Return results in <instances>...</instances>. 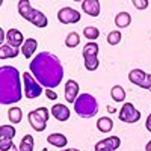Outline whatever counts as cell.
<instances>
[{"mask_svg": "<svg viewBox=\"0 0 151 151\" xmlns=\"http://www.w3.org/2000/svg\"><path fill=\"white\" fill-rule=\"evenodd\" d=\"M27 119H29V124L32 125L33 130L44 132L47 127V121H48V109L47 107H38V109L29 112Z\"/></svg>", "mask_w": 151, "mask_h": 151, "instance_id": "4", "label": "cell"}, {"mask_svg": "<svg viewBox=\"0 0 151 151\" xmlns=\"http://www.w3.org/2000/svg\"><path fill=\"white\" fill-rule=\"evenodd\" d=\"M85 67L88 71H95L100 65V59L98 56H85Z\"/></svg>", "mask_w": 151, "mask_h": 151, "instance_id": "25", "label": "cell"}, {"mask_svg": "<svg viewBox=\"0 0 151 151\" xmlns=\"http://www.w3.org/2000/svg\"><path fill=\"white\" fill-rule=\"evenodd\" d=\"M12 145H14V142H12V141H0V151H6Z\"/></svg>", "mask_w": 151, "mask_h": 151, "instance_id": "31", "label": "cell"}, {"mask_svg": "<svg viewBox=\"0 0 151 151\" xmlns=\"http://www.w3.org/2000/svg\"><path fill=\"white\" fill-rule=\"evenodd\" d=\"M23 82H24V97L26 98H29V100L38 98L42 94V86L38 83V80L32 76V73H24Z\"/></svg>", "mask_w": 151, "mask_h": 151, "instance_id": "5", "label": "cell"}, {"mask_svg": "<svg viewBox=\"0 0 151 151\" xmlns=\"http://www.w3.org/2000/svg\"><path fill=\"white\" fill-rule=\"evenodd\" d=\"M18 12H20V15L24 20H27V21L32 23L35 20L36 14H38V9L32 8L29 0H20V2H18Z\"/></svg>", "mask_w": 151, "mask_h": 151, "instance_id": "9", "label": "cell"}, {"mask_svg": "<svg viewBox=\"0 0 151 151\" xmlns=\"http://www.w3.org/2000/svg\"><path fill=\"white\" fill-rule=\"evenodd\" d=\"M119 119L122 122H127V124L137 122L141 119V112L137 110L132 103H125L119 110Z\"/></svg>", "mask_w": 151, "mask_h": 151, "instance_id": "6", "label": "cell"}, {"mask_svg": "<svg viewBox=\"0 0 151 151\" xmlns=\"http://www.w3.org/2000/svg\"><path fill=\"white\" fill-rule=\"evenodd\" d=\"M145 151H151V141L145 145Z\"/></svg>", "mask_w": 151, "mask_h": 151, "instance_id": "35", "label": "cell"}, {"mask_svg": "<svg viewBox=\"0 0 151 151\" xmlns=\"http://www.w3.org/2000/svg\"><path fill=\"white\" fill-rule=\"evenodd\" d=\"M145 76L147 73L144 70H139V68H136V70H132L129 73V80L133 83V85H137V86H141L144 79H145Z\"/></svg>", "mask_w": 151, "mask_h": 151, "instance_id": "17", "label": "cell"}, {"mask_svg": "<svg viewBox=\"0 0 151 151\" xmlns=\"http://www.w3.org/2000/svg\"><path fill=\"white\" fill-rule=\"evenodd\" d=\"M24 41L26 40L23 38V33L18 29H9L6 32V42H8V45L14 47V48H18V47H23Z\"/></svg>", "mask_w": 151, "mask_h": 151, "instance_id": "10", "label": "cell"}, {"mask_svg": "<svg viewBox=\"0 0 151 151\" xmlns=\"http://www.w3.org/2000/svg\"><path fill=\"white\" fill-rule=\"evenodd\" d=\"M32 24L33 26H36V27H45L47 24H48V20H47V17L42 14L41 11H38V14H36V17H35V20L32 21Z\"/></svg>", "mask_w": 151, "mask_h": 151, "instance_id": "28", "label": "cell"}, {"mask_svg": "<svg viewBox=\"0 0 151 151\" xmlns=\"http://www.w3.org/2000/svg\"><path fill=\"white\" fill-rule=\"evenodd\" d=\"M47 142L50 145L56 147V148H65L67 144H68V139H67V136L62 134V133H52V134H48Z\"/></svg>", "mask_w": 151, "mask_h": 151, "instance_id": "14", "label": "cell"}, {"mask_svg": "<svg viewBox=\"0 0 151 151\" xmlns=\"http://www.w3.org/2000/svg\"><path fill=\"white\" fill-rule=\"evenodd\" d=\"M33 147H35V144H33V136H32V134H26V136H23L18 150H20V151H33Z\"/></svg>", "mask_w": 151, "mask_h": 151, "instance_id": "23", "label": "cell"}, {"mask_svg": "<svg viewBox=\"0 0 151 151\" xmlns=\"http://www.w3.org/2000/svg\"><path fill=\"white\" fill-rule=\"evenodd\" d=\"M82 18L80 12L76 11L73 8H62L59 12H58V20L62 23V24H71V23H79Z\"/></svg>", "mask_w": 151, "mask_h": 151, "instance_id": "7", "label": "cell"}, {"mask_svg": "<svg viewBox=\"0 0 151 151\" xmlns=\"http://www.w3.org/2000/svg\"><path fill=\"white\" fill-rule=\"evenodd\" d=\"M20 53L18 48H14L11 45H2L0 47V59H9V58H17Z\"/></svg>", "mask_w": 151, "mask_h": 151, "instance_id": "20", "label": "cell"}, {"mask_svg": "<svg viewBox=\"0 0 151 151\" xmlns=\"http://www.w3.org/2000/svg\"><path fill=\"white\" fill-rule=\"evenodd\" d=\"M6 151H20V150H18V148H17L15 145H12V147H11L9 150H6Z\"/></svg>", "mask_w": 151, "mask_h": 151, "instance_id": "36", "label": "cell"}, {"mask_svg": "<svg viewBox=\"0 0 151 151\" xmlns=\"http://www.w3.org/2000/svg\"><path fill=\"white\" fill-rule=\"evenodd\" d=\"M130 23H132V17L129 12H119V14H116L115 17V24H116V27L119 29H124V27H129L130 26Z\"/></svg>", "mask_w": 151, "mask_h": 151, "instance_id": "18", "label": "cell"}, {"mask_svg": "<svg viewBox=\"0 0 151 151\" xmlns=\"http://www.w3.org/2000/svg\"><path fill=\"white\" fill-rule=\"evenodd\" d=\"M119 145H121V139L118 136H109L106 139L97 142L95 151H115L119 148Z\"/></svg>", "mask_w": 151, "mask_h": 151, "instance_id": "8", "label": "cell"}, {"mask_svg": "<svg viewBox=\"0 0 151 151\" xmlns=\"http://www.w3.org/2000/svg\"><path fill=\"white\" fill-rule=\"evenodd\" d=\"M23 97L20 73L15 67L3 65L0 68V103L3 106L15 104Z\"/></svg>", "mask_w": 151, "mask_h": 151, "instance_id": "2", "label": "cell"}, {"mask_svg": "<svg viewBox=\"0 0 151 151\" xmlns=\"http://www.w3.org/2000/svg\"><path fill=\"white\" fill-rule=\"evenodd\" d=\"M82 9L88 15L98 17L100 15V2L98 0H85V2H82Z\"/></svg>", "mask_w": 151, "mask_h": 151, "instance_id": "13", "label": "cell"}, {"mask_svg": "<svg viewBox=\"0 0 151 151\" xmlns=\"http://www.w3.org/2000/svg\"><path fill=\"white\" fill-rule=\"evenodd\" d=\"M145 125H147V130H148V132H151V115L147 118V121H145Z\"/></svg>", "mask_w": 151, "mask_h": 151, "instance_id": "33", "label": "cell"}, {"mask_svg": "<svg viewBox=\"0 0 151 151\" xmlns=\"http://www.w3.org/2000/svg\"><path fill=\"white\" fill-rule=\"evenodd\" d=\"M121 38H122V35L119 30H112L107 35V42H109V45H116L121 42Z\"/></svg>", "mask_w": 151, "mask_h": 151, "instance_id": "29", "label": "cell"}, {"mask_svg": "<svg viewBox=\"0 0 151 151\" xmlns=\"http://www.w3.org/2000/svg\"><path fill=\"white\" fill-rule=\"evenodd\" d=\"M5 40H6V33L3 32V29H0V44H2Z\"/></svg>", "mask_w": 151, "mask_h": 151, "instance_id": "34", "label": "cell"}, {"mask_svg": "<svg viewBox=\"0 0 151 151\" xmlns=\"http://www.w3.org/2000/svg\"><path fill=\"white\" fill-rule=\"evenodd\" d=\"M45 97H47L48 100H56V98H58V94L53 92L52 89H45Z\"/></svg>", "mask_w": 151, "mask_h": 151, "instance_id": "32", "label": "cell"}, {"mask_svg": "<svg viewBox=\"0 0 151 151\" xmlns=\"http://www.w3.org/2000/svg\"><path fill=\"white\" fill-rule=\"evenodd\" d=\"M97 129L101 132V133H109L113 129V121L109 116H103L97 121Z\"/></svg>", "mask_w": 151, "mask_h": 151, "instance_id": "19", "label": "cell"}, {"mask_svg": "<svg viewBox=\"0 0 151 151\" xmlns=\"http://www.w3.org/2000/svg\"><path fill=\"white\" fill-rule=\"evenodd\" d=\"M110 97L113 101H116V103H121L125 100V91H124V88L119 86V85H115V86H112V89H110Z\"/></svg>", "mask_w": 151, "mask_h": 151, "instance_id": "21", "label": "cell"}, {"mask_svg": "<svg viewBox=\"0 0 151 151\" xmlns=\"http://www.w3.org/2000/svg\"><path fill=\"white\" fill-rule=\"evenodd\" d=\"M80 42V35L79 33H76V32H71L67 35L65 38V45L70 47V48H74V47H77Z\"/></svg>", "mask_w": 151, "mask_h": 151, "instance_id": "26", "label": "cell"}, {"mask_svg": "<svg viewBox=\"0 0 151 151\" xmlns=\"http://www.w3.org/2000/svg\"><path fill=\"white\" fill-rule=\"evenodd\" d=\"M98 44L97 42H88V44H85V47H83V52H82V55H83V58L85 56H98Z\"/></svg>", "mask_w": 151, "mask_h": 151, "instance_id": "24", "label": "cell"}, {"mask_svg": "<svg viewBox=\"0 0 151 151\" xmlns=\"http://www.w3.org/2000/svg\"><path fill=\"white\" fill-rule=\"evenodd\" d=\"M74 112L80 118H94L98 112V103L94 95L91 94H80L74 103Z\"/></svg>", "mask_w": 151, "mask_h": 151, "instance_id": "3", "label": "cell"}, {"mask_svg": "<svg viewBox=\"0 0 151 151\" xmlns=\"http://www.w3.org/2000/svg\"><path fill=\"white\" fill-rule=\"evenodd\" d=\"M17 134L14 125H2L0 127V141H12Z\"/></svg>", "mask_w": 151, "mask_h": 151, "instance_id": "16", "label": "cell"}, {"mask_svg": "<svg viewBox=\"0 0 151 151\" xmlns=\"http://www.w3.org/2000/svg\"><path fill=\"white\" fill-rule=\"evenodd\" d=\"M83 35H85V38H88L91 42H94L97 38L100 36V30H98L97 27H94V26H88V27L83 29Z\"/></svg>", "mask_w": 151, "mask_h": 151, "instance_id": "27", "label": "cell"}, {"mask_svg": "<svg viewBox=\"0 0 151 151\" xmlns=\"http://www.w3.org/2000/svg\"><path fill=\"white\" fill-rule=\"evenodd\" d=\"M50 113L58 119V121H60V122H64V121H67L68 118H70V115H71V112H70V109L65 106V104H53L52 106V109H50Z\"/></svg>", "mask_w": 151, "mask_h": 151, "instance_id": "12", "label": "cell"}, {"mask_svg": "<svg viewBox=\"0 0 151 151\" xmlns=\"http://www.w3.org/2000/svg\"><path fill=\"white\" fill-rule=\"evenodd\" d=\"M8 118H9V121H11L12 124H18V122H21V118H23V112H21V109L17 107V106L11 107V109L8 110Z\"/></svg>", "mask_w": 151, "mask_h": 151, "instance_id": "22", "label": "cell"}, {"mask_svg": "<svg viewBox=\"0 0 151 151\" xmlns=\"http://www.w3.org/2000/svg\"><path fill=\"white\" fill-rule=\"evenodd\" d=\"M79 83L76 82V80H68L65 83V100L68 103H76V100L79 98Z\"/></svg>", "mask_w": 151, "mask_h": 151, "instance_id": "11", "label": "cell"}, {"mask_svg": "<svg viewBox=\"0 0 151 151\" xmlns=\"http://www.w3.org/2000/svg\"><path fill=\"white\" fill-rule=\"evenodd\" d=\"M133 6L139 11H144V9L148 8V2L147 0H133Z\"/></svg>", "mask_w": 151, "mask_h": 151, "instance_id": "30", "label": "cell"}, {"mask_svg": "<svg viewBox=\"0 0 151 151\" xmlns=\"http://www.w3.org/2000/svg\"><path fill=\"white\" fill-rule=\"evenodd\" d=\"M150 115H151V113H150Z\"/></svg>", "mask_w": 151, "mask_h": 151, "instance_id": "38", "label": "cell"}, {"mask_svg": "<svg viewBox=\"0 0 151 151\" xmlns=\"http://www.w3.org/2000/svg\"><path fill=\"white\" fill-rule=\"evenodd\" d=\"M64 151H80V150H77V148H67V150H64Z\"/></svg>", "mask_w": 151, "mask_h": 151, "instance_id": "37", "label": "cell"}, {"mask_svg": "<svg viewBox=\"0 0 151 151\" xmlns=\"http://www.w3.org/2000/svg\"><path fill=\"white\" fill-rule=\"evenodd\" d=\"M36 47H38V41L35 40V38H27V40L24 41L23 47H21V53H23V56L26 58V59L32 58L33 53L36 52Z\"/></svg>", "mask_w": 151, "mask_h": 151, "instance_id": "15", "label": "cell"}, {"mask_svg": "<svg viewBox=\"0 0 151 151\" xmlns=\"http://www.w3.org/2000/svg\"><path fill=\"white\" fill-rule=\"evenodd\" d=\"M29 70L32 76L38 80L41 86H45L47 89H53L59 86L64 79V67L58 56L48 52L38 53L29 64Z\"/></svg>", "mask_w": 151, "mask_h": 151, "instance_id": "1", "label": "cell"}]
</instances>
